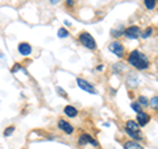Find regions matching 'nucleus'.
Segmentation results:
<instances>
[{"mask_svg":"<svg viewBox=\"0 0 158 149\" xmlns=\"http://www.w3.org/2000/svg\"><path fill=\"white\" fill-rule=\"evenodd\" d=\"M57 34H58L59 38H66V37H69V31L65 29V28H59Z\"/></svg>","mask_w":158,"mask_h":149,"instance_id":"nucleus-20","label":"nucleus"},{"mask_svg":"<svg viewBox=\"0 0 158 149\" xmlns=\"http://www.w3.org/2000/svg\"><path fill=\"white\" fill-rule=\"evenodd\" d=\"M127 83H128V86H129V87H136L137 84H138L136 74H129L128 78H127Z\"/></svg>","mask_w":158,"mask_h":149,"instance_id":"nucleus-14","label":"nucleus"},{"mask_svg":"<svg viewBox=\"0 0 158 149\" xmlns=\"http://www.w3.org/2000/svg\"><path fill=\"white\" fill-rule=\"evenodd\" d=\"M124 31H125L124 27L120 25V27H118V29H112V31H111V34H112L113 37H116V38H117V37H121L123 34H124Z\"/></svg>","mask_w":158,"mask_h":149,"instance_id":"nucleus-15","label":"nucleus"},{"mask_svg":"<svg viewBox=\"0 0 158 149\" xmlns=\"http://www.w3.org/2000/svg\"><path fill=\"white\" fill-rule=\"evenodd\" d=\"M124 131H125L127 135L132 138V140H136V141L142 140V133H141V131L136 132V131H131V130H128V128H124Z\"/></svg>","mask_w":158,"mask_h":149,"instance_id":"nucleus-10","label":"nucleus"},{"mask_svg":"<svg viewBox=\"0 0 158 149\" xmlns=\"http://www.w3.org/2000/svg\"><path fill=\"white\" fill-rule=\"evenodd\" d=\"M57 91H58L59 94H61V95H62L63 98H66V92H65V91H63V90H62V88H61V87H57Z\"/></svg>","mask_w":158,"mask_h":149,"instance_id":"nucleus-24","label":"nucleus"},{"mask_svg":"<svg viewBox=\"0 0 158 149\" xmlns=\"http://www.w3.org/2000/svg\"><path fill=\"white\" fill-rule=\"evenodd\" d=\"M128 63L132 65L137 70H146L150 66V61L144 53H141L140 50H132L128 56Z\"/></svg>","mask_w":158,"mask_h":149,"instance_id":"nucleus-1","label":"nucleus"},{"mask_svg":"<svg viewBox=\"0 0 158 149\" xmlns=\"http://www.w3.org/2000/svg\"><path fill=\"white\" fill-rule=\"evenodd\" d=\"M87 144H91L92 147H99V143L91 135H88V133H82V135L78 137V145L83 147V145H87Z\"/></svg>","mask_w":158,"mask_h":149,"instance_id":"nucleus-3","label":"nucleus"},{"mask_svg":"<svg viewBox=\"0 0 158 149\" xmlns=\"http://www.w3.org/2000/svg\"><path fill=\"white\" fill-rule=\"evenodd\" d=\"M149 106H152V108H153V110L158 111V95L153 96V98L150 99V100H149Z\"/></svg>","mask_w":158,"mask_h":149,"instance_id":"nucleus-16","label":"nucleus"},{"mask_svg":"<svg viewBox=\"0 0 158 149\" xmlns=\"http://www.w3.org/2000/svg\"><path fill=\"white\" fill-rule=\"evenodd\" d=\"M96 70H98V71H100V70H103V65H100V66H98V67H96Z\"/></svg>","mask_w":158,"mask_h":149,"instance_id":"nucleus-25","label":"nucleus"},{"mask_svg":"<svg viewBox=\"0 0 158 149\" xmlns=\"http://www.w3.org/2000/svg\"><path fill=\"white\" fill-rule=\"evenodd\" d=\"M138 104H140L141 107H148L149 106V100H148V98L144 96V95H141V96H138Z\"/></svg>","mask_w":158,"mask_h":149,"instance_id":"nucleus-18","label":"nucleus"},{"mask_svg":"<svg viewBox=\"0 0 158 149\" xmlns=\"http://www.w3.org/2000/svg\"><path fill=\"white\" fill-rule=\"evenodd\" d=\"M156 2H158V0H156Z\"/></svg>","mask_w":158,"mask_h":149,"instance_id":"nucleus-27","label":"nucleus"},{"mask_svg":"<svg viewBox=\"0 0 158 149\" xmlns=\"http://www.w3.org/2000/svg\"><path fill=\"white\" fill-rule=\"evenodd\" d=\"M58 128L61 131H63L65 133H67V135H71V133L74 132V127L69 121L63 120V119H59L58 120Z\"/></svg>","mask_w":158,"mask_h":149,"instance_id":"nucleus-8","label":"nucleus"},{"mask_svg":"<svg viewBox=\"0 0 158 149\" xmlns=\"http://www.w3.org/2000/svg\"><path fill=\"white\" fill-rule=\"evenodd\" d=\"M65 25H69V27H70V25H71V23H70V21H67V20H66V21H65Z\"/></svg>","mask_w":158,"mask_h":149,"instance_id":"nucleus-26","label":"nucleus"},{"mask_svg":"<svg viewBox=\"0 0 158 149\" xmlns=\"http://www.w3.org/2000/svg\"><path fill=\"white\" fill-rule=\"evenodd\" d=\"M77 84L81 90L86 91V92H90V94H96L98 92L96 88L94 87L90 82H87L86 79H83V78H77Z\"/></svg>","mask_w":158,"mask_h":149,"instance_id":"nucleus-5","label":"nucleus"},{"mask_svg":"<svg viewBox=\"0 0 158 149\" xmlns=\"http://www.w3.org/2000/svg\"><path fill=\"white\" fill-rule=\"evenodd\" d=\"M124 149H144V147L140 145L137 141L129 140V141H125L124 143Z\"/></svg>","mask_w":158,"mask_h":149,"instance_id":"nucleus-12","label":"nucleus"},{"mask_svg":"<svg viewBox=\"0 0 158 149\" xmlns=\"http://www.w3.org/2000/svg\"><path fill=\"white\" fill-rule=\"evenodd\" d=\"M152 34H153V28H152V27H148L145 31L141 33V37H142V38H149Z\"/></svg>","mask_w":158,"mask_h":149,"instance_id":"nucleus-19","label":"nucleus"},{"mask_svg":"<svg viewBox=\"0 0 158 149\" xmlns=\"http://www.w3.org/2000/svg\"><path fill=\"white\" fill-rule=\"evenodd\" d=\"M131 107H132V110H133V111H135V112H137V113L142 111V107H141V106H140V104H138L137 102H135V103H132V104H131Z\"/></svg>","mask_w":158,"mask_h":149,"instance_id":"nucleus-22","label":"nucleus"},{"mask_svg":"<svg viewBox=\"0 0 158 149\" xmlns=\"http://www.w3.org/2000/svg\"><path fill=\"white\" fill-rule=\"evenodd\" d=\"M15 132V127L13 126H9L8 128H6V130H4V132H3V135L6 136V137H9L12 135V133Z\"/></svg>","mask_w":158,"mask_h":149,"instance_id":"nucleus-21","label":"nucleus"},{"mask_svg":"<svg viewBox=\"0 0 158 149\" xmlns=\"http://www.w3.org/2000/svg\"><path fill=\"white\" fill-rule=\"evenodd\" d=\"M63 112H65V115L67 117H75L78 115V110L74 106H66L65 110H63Z\"/></svg>","mask_w":158,"mask_h":149,"instance_id":"nucleus-11","label":"nucleus"},{"mask_svg":"<svg viewBox=\"0 0 158 149\" xmlns=\"http://www.w3.org/2000/svg\"><path fill=\"white\" fill-rule=\"evenodd\" d=\"M20 69H21V66H20V63H16V65H15V66L11 69V71L15 74V73H17V71L20 70Z\"/></svg>","mask_w":158,"mask_h":149,"instance_id":"nucleus-23","label":"nucleus"},{"mask_svg":"<svg viewBox=\"0 0 158 149\" xmlns=\"http://www.w3.org/2000/svg\"><path fill=\"white\" fill-rule=\"evenodd\" d=\"M156 0H144V4H145V7L149 9V11H153V9L156 8Z\"/></svg>","mask_w":158,"mask_h":149,"instance_id":"nucleus-17","label":"nucleus"},{"mask_svg":"<svg viewBox=\"0 0 158 149\" xmlns=\"http://www.w3.org/2000/svg\"><path fill=\"white\" fill-rule=\"evenodd\" d=\"M125 128H128V130H131V131H136V132H138L141 127L138 126V123L135 121V120H127V123H125Z\"/></svg>","mask_w":158,"mask_h":149,"instance_id":"nucleus-13","label":"nucleus"},{"mask_svg":"<svg viewBox=\"0 0 158 149\" xmlns=\"http://www.w3.org/2000/svg\"><path fill=\"white\" fill-rule=\"evenodd\" d=\"M141 29L140 27H137V25H132V27H128L125 31H124V36L127 38H129V40H136L138 37H141Z\"/></svg>","mask_w":158,"mask_h":149,"instance_id":"nucleus-4","label":"nucleus"},{"mask_svg":"<svg viewBox=\"0 0 158 149\" xmlns=\"http://www.w3.org/2000/svg\"><path fill=\"white\" fill-rule=\"evenodd\" d=\"M79 42H81L85 48L90 49V50H95V49H96V41H95V38H94L91 34L87 33V32L79 33Z\"/></svg>","mask_w":158,"mask_h":149,"instance_id":"nucleus-2","label":"nucleus"},{"mask_svg":"<svg viewBox=\"0 0 158 149\" xmlns=\"http://www.w3.org/2000/svg\"><path fill=\"white\" fill-rule=\"evenodd\" d=\"M17 50L21 56L28 57V56H31V53H32V46H31V44H28V42H20L17 46Z\"/></svg>","mask_w":158,"mask_h":149,"instance_id":"nucleus-9","label":"nucleus"},{"mask_svg":"<svg viewBox=\"0 0 158 149\" xmlns=\"http://www.w3.org/2000/svg\"><path fill=\"white\" fill-rule=\"evenodd\" d=\"M136 121L138 123V126H140V127H145L146 124L150 121V115H149V113H146L145 111L138 112L137 117H136Z\"/></svg>","mask_w":158,"mask_h":149,"instance_id":"nucleus-7","label":"nucleus"},{"mask_svg":"<svg viewBox=\"0 0 158 149\" xmlns=\"http://www.w3.org/2000/svg\"><path fill=\"white\" fill-rule=\"evenodd\" d=\"M108 48H110V50L113 54H115L116 57L121 58L123 56H124V46H123V44L120 41H113V42H111Z\"/></svg>","mask_w":158,"mask_h":149,"instance_id":"nucleus-6","label":"nucleus"}]
</instances>
